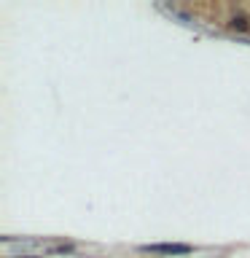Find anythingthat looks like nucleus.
I'll return each instance as SVG.
<instances>
[{"label": "nucleus", "mask_w": 250, "mask_h": 258, "mask_svg": "<svg viewBox=\"0 0 250 258\" xmlns=\"http://www.w3.org/2000/svg\"><path fill=\"white\" fill-rule=\"evenodd\" d=\"M140 250L143 253H156V255H191L194 253L191 245H180V242H172V245H167V242H159V245H143Z\"/></svg>", "instance_id": "obj_1"}, {"label": "nucleus", "mask_w": 250, "mask_h": 258, "mask_svg": "<svg viewBox=\"0 0 250 258\" xmlns=\"http://www.w3.org/2000/svg\"><path fill=\"white\" fill-rule=\"evenodd\" d=\"M229 27L234 32H250V19H247V16H242V14H237V16H231V19H229Z\"/></svg>", "instance_id": "obj_2"}, {"label": "nucleus", "mask_w": 250, "mask_h": 258, "mask_svg": "<svg viewBox=\"0 0 250 258\" xmlns=\"http://www.w3.org/2000/svg\"><path fill=\"white\" fill-rule=\"evenodd\" d=\"M19 258H40V255H19Z\"/></svg>", "instance_id": "obj_3"}]
</instances>
